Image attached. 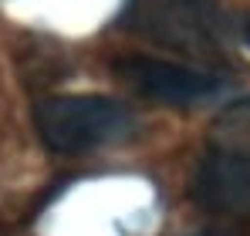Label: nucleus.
Here are the masks:
<instances>
[{
    "label": "nucleus",
    "mask_w": 250,
    "mask_h": 236,
    "mask_svg": "<svg viewBox=\"0 0 250 236\" xmlns=\"http://www.w3.org/2000/svg\"><path fill=\"white\" fill-rule=\"evenodd\" d=\"M125 27L196 64H223L230 54V17L216 0H132Z\"/></svg>",
    "instance_id": "nucleus-1"
},
{
    "label": "nucleus",
    "mask_w": 250,
    "mask_h": 236,
    "mask_svg": "<svg viewBox=\"0 0 250 236\" xmlns=\"http://www.w3.org/2000/svg\"><path fill=\"white\" fill-rule=\"evenodd\" d=\"M34 128L51 152L71 156L132 132V112L105 95H54L34 108Z\"/></svg>",
    "instance_id": "nucleus-2"
},
{
    "label": "nucleus",
    "mask_w": 250,
    "mask_h": 236,
    "mask_svg": "<svg viewBox=\"0 0 250 236\" xmlns=\"http://www.w3.org/2000/svg\"><path fill=\"white\" fill-rule=\"evenodd\" d=\"M115 71L139 95L163 101V105H189L220 88L216 75L179 64V61H163V58H125L115 64Z\"/></svg>",
    "instance_id": "nucleus-3"
},
{
    "label": "nucleus",
    "mask_w": 250,
    "mask_h": 236,
    "mask_svg": "<svg viewBox=\"0 0 250 236\" xmlns=\"http://www.w3.org/2000/svg\"><path fill=\"white\" fill-rule=\"evenodd\" d=\"M193 196L216 216L250 219V158L216 149L196 165Z\"/></svg>",
    "instance_id": "nucleus-4"
},
{
    "label": "nucleus",
    "mask_w": 250,
    "mask_h": 236,
    "mask_svg": "<svg viewBox=\"0 0 250 236\" xmlns=\"http://www.w3.org/2000/svg\"><path fill=\"white\" fill-rule=\"evenodd\" d=\"M209 142L220 152H233V156L250 158V95L227 105L216 121L209 125Z\"/></svg>",
    "instance_id": "nucleus-5"
},
{
    "label": "nucleus",
    "mask_w": 250,
    "mask_h": 236,
    "mask_svg": "<svg viewBox=\"0 0 250 236\" xmlns=\"http://www.w3.org/2000/svg\"><path fill=\"white\" fill-rule=\"evenodd\" d=\"M244 40H247V47H250V20L244 24Z\"/></svg>",
    "instance_id": "nucleus-6"
},
{
    "label": "nucleus",
    "mask_w": 250,
    "mask_h": 236,
    "mask_svg": "<svg viewBox=\"0 0 250 236\" xmlns=\"http://www.w3.org/2000/svg\"><path fill=\"white\" fill-rule=\"evenodd\" d=\"M200 236H223V233H200Z\"/></svg>",
    "instance_id": "nucleus-7"
}]
</instances>
